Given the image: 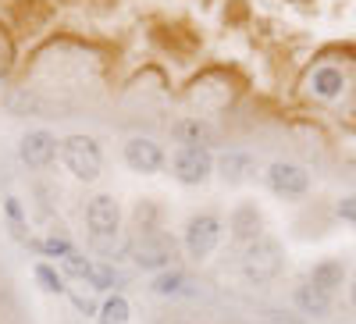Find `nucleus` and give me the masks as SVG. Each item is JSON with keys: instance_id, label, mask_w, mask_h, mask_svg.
<instances>
[{"instance_id": "4468645a", "label": "nucleus", "mask_w": 356, "mask_h": 324, "mask_svg": "<svg viewBox=\"0 0 356 324\" xmlns=\"http://www.w3.org/2000/svg\"><path fill=\"white\" fill-rule=\"evenodd\" d=\"M310 282H314L317 289H324V292H332V296H335V289L346 282V264H342L339 257H328V260L314 264V268H310Z\"/></svg>"}, {"instance_id": "f3484780", "label": "nucleus", "mask_w": 356, "mask_h": 324, "mask_svg": "<svg viewBox=\"0 0 356 324\" xmlns=\"http://www.w3.org/2000/svg\"><path fill=\"white\" fill-rule=\"evenodd\" d=\"M97 317H100V324H129V317H132V307H129V300L125 296H107L104 303H100V310H97Z\"/></svg>"}, {"instance_id": "9b49d317", "label": "nucleus", "mask_w": 356, "mask_h": 324, "mask_svg": "<svg viewBox=\"0 0 356 324\" xmlns=\"http://www.w3.org/2000/svg\"><path fill=\"white\" fill-rule=\"evenodd\" d=\"M307 86H310V93H314L317 100H335V97H342V90H346V75H342L335 65H321V68L310 72Z\"/></svg>"}, {"instance_id": "0eeeda50", "label": "nucleus", "mask_w": 356, "mask_h": 324, "mask_svg": "<svg viewBox=\"0 0 356 324\" xmlns=\"http://www.w3.org/2000/svg\"><path fill=\"white\" fill-rule=\"evenodd\" d=\"M57 154H61V139L47 129H33L18 139V157H22L25 168H36V171L50 168L57 161Z\"/></svg>"}, {"instance_id": "ddd939ff", "label": "nucleus", "mask_w": 356, "mask_h": 324, "mask_svg": "<svg viewBox=\"0 0 356 324\" xmlns=\"http://www.w3.org/2000/svg\"><path fill=\"white\" fill-rule=\"evenodd\" d=\"M296 307L307 317H328L332 314V292H324L314 282H307V285L296 289Z\"/></svg>"}, {"instance_id": "2eb2a0df", "label": "nucleus", "mask_w": 356, "mask_h": 324, "mask_svg": "<svg viewBox=\"0 0 356 324\" xmlns=\"http://www.w3.org/2000/svg\"><path fill=\"white\" fill-rule=\"evenodd\" d=\"M150 292H157V296H182V292H189V275L182 268L157 271L150 282Z\"/></svg>"}, {"instance_id": "f03ea898", "label": "nucleus", "mask_w": 356, "mask_h": 324, "mask_svg": "<svg viewBox=\"0 0 356 324\" xmlns=\"http://www.w3.org/2000/svg\"><path fill=\"white\" fill-rule=\"evenodd\" d=\"M61 161L79 182H97L104 171V150L93 136H68L61 139Z\"/></svg>"}, {"instance_id": "a211bd4d", "label": "nucleus", "mask_w": 356, "mask_h": 324, "mask_svg": "<svg viewBox=\"0 0 356 324\" xmlns=\"http://www.w3.org/2000/svg\"><path fill=\"white\" fill-rule=\"evenodd\" d=\"M36 282L47 289V292H54V296H61V292H68V285H65V275L54 268V264H36Z\"/></svg>"}, {"instance_id": "412c9836", "label": "nucleus", "mask_w": 356, "mask_h": 324, "mask_svg": "<svg viewBox=\"0 0 356 324\" xmlns=\"http://www.w3.org/2000/svg\"><path fill=\"white\" fill-rule=\"evenodd\" d=\"M36 250L43 253V257H57V260H65L75 246L65 239V235H50V239H43V243H36Z\"/></svg>"}, {"instance_id": "a878e982", "label": "nucleus", "mask_w": 356, "mask_h": 324, "mask_svg": "<svg viewBox=\"0 0 356 324\" xmlns=\"http://www.w3.org/2000/svg\"><path fill=\"white\" fill-rule=\"evenodd\" d=\"M353 307H356V282H353Z\"/></svg>"}, {"instance_id": "b1692460", "label": "nucleus", "mask_w": 356, "mask_h": 324, "mask_svg": "<svg viewBox=\"0 0 356 324\" xmlns=\"http://www.w3.org/2000/svg\"><path fill=\"white\" fill-rule=\"evenodd\" d=\"M72 303H75L79 310H86V314H97V307H93V300H86V296H72Z\"/></svg>"}, {"instance_id": "5701e85b", "label": "nucleus", "mask_w": 356, "mask_h": 324, "mask_svg": "<svg viewBox=\"0 0 356 324\" xmlns=\"http://www.w3.org/2000/svg\"><path fill=\"white\" fill-rule=\"evenodd\" d=\"M4 211H8V218H11V221H22V203H18L15 196H8V200H4Z\"/></svg>"}, {"instance_id": "f8f14e48", "label": "nucleus", "mask_w": 356, "mask_h": 324, "mask_svg": "<svg viewBox=\"0 0 356 324\" xmlns=\"http://www.w3.org/2000/svg\"><path fill=\"white\" fill-rule=\"evenodd\" d=\"M171 139L178 146H211L214 132H211L207 122H200V118H178V122L171 125Z\"/></svg>"}, {"instance_id": "6ab92c4d", "label": "nucleus", "mask_w": 356, "mask_h": 324, "mask_svg": "<svg viewBox=\"0 0 356 324\" xmlns=\"http://www.w3.org/2000/svg\"><path fill=\"white\" fill-rule=\"evenodd\" d=\"M61 268H65V275H72V278H89V271H93V260H86L79 250H72L65 260H61Z\"/></svg>"}, {"instance_id": "1a4fd4ad", "label": "nucleus", "mask_w": 356, "mask_h": 324, "mask_svg": "<svg viewBox=\"0 0 356 324\" xmlns=\"http://www.w3.org/2000/svg\"><path fill=\"white\" fill-rule=\"evenodd\" d=\"M125 164L139 175H157L168 164V154L157 139H146V136H132L125 143Z\"/></svg>"}, {"instance_id": "393cba45", "label": "nucleus", "mask_w": 356, "mask_h": 324, "mask_svg": "<svg viewBox=\"0 0 356 324\" xmlns=\"http://www.w3.org/2000/svg\"><path fill=\"white\" fill-rule=\"evenodd\" d=\"M8 75V61H0V79H4Z\"/></svg>"}, {"instance_id": "6e6552de", "label": "nucleus", "mask_w": 356, "mask_h": 324, "mask_svg": "<svg viewBox=\"0 0 356 324\" xmlns=\"http://www.w3.org/2000/svg\"><path fill=\"white\" fill-rule=\"evenodd\" d=\"M267 186H271L275 196H285V200H300L310 193V175L300 168V164H289V161H275L267 168Z\"/></svg>"}, {"instance_id": "7ed1b4c3", "label": "nucleus", "mask_w": 356, "mask_h": 324, "mask_svg": "<svg viewBox=\"0 0 356 324\" xmlns=\"http://www.w3.org/2000/svg\"><path fill=\"white\" fill-rule=\"evenodd\" d=\"M86 228H89V239H93L100 250L114 246L118 235H122V207H118V200L100 193L86 203Z\"/></svg>"}, {"instance_id": "4be33fe9", "label": "nucleus", "mask_w": 356, "mask_h": 324, "mask_svg": "<svg viewBox=\"0 0 356 324\" xmlns=\"http://www.w3.org/2000/svg\"><path fill=\"white\" fill-rule=\"evenodd\" d=\"M339 218H342V221H349V225H356V196L339 200Z\"/></svg>"}, {"instance_id": "f257e3e1", "label": "nucleus", "mask_w": 356, "mask_h": 324, "mask_svg": "<svg viewBox=\"0 0 356 324\" xmlns=\"http://www.w3.org/2000/svg\"><path fill=\"white\" fill-rule=\"evenodd\" d=\"M282 264H285V253H282V243L271 239V235H260V239H253L250 246H243V278L250 285H267L275 282L282 275Z\"/></svg>"}, {"instance_id": "423d86ee", "label": "nucleus", "mask_w": 356, "mask_h": 324, "mask_svg": "<svg viewBox=\"0 0 356 324\" xmlns=\"http://www.w3.org/2000/svg\"><path fill=\"white\" fill-rule=\"evenodd\" d=\"M175 257H178L175 239H171V235H164V232H143L139 243L132 246V260L139 264L143 271H154V275L175 268Z\"/></svg>"}, {"instance_id": "aec40b11", "label": "nucleus", "mask_w": 356, "mask_h": 324, "mask_svg": "<svg viewBox=\"0 0 356 324\" xmlns=\"http://www.w3.org/2000/svg\"><path fill=\"white\" fill-rule=\"evenodd\" d=\"M93 289H100V292H107V289H114V285H122V275H118L114 268H97L93 264V271H89V278H86Z\"/></svg>"}, {"instance_id": "39448f33", "label": "nucleus", "mask_w": 356, "mask_h": 324, "mask_svg": "<svg viewBox=\"0 0 356 324\" xmlns=\"http://www.w3.org/2000/svg\"><path fill=\"white\" fill-rule=\"evenodd\" d=\"M171 175L182 186H203L214 175L211 146H178V150L171 154Z\"/></svg>"}, {"instance_id": "dca6fc26", "label": "nucleus", "mask_w": 356, "mask_h": 324, "mask_svg": "<svg viewBox=\"0 0 356 324\" xmlns=\"http://www.w3.org/2000/svg\"><path fill=\"white\" fill-rule=\"evenodd\" d=\"M214 168H218V175L225 182H243L246 175L253 171V157L250 154H239V150H232V154H225L221 161H214Z\"/></svg>"}, {"instance_id": "bb28decb", "label": "nucleus", "mask_w": 356, "mask_h": 324, "mask_svg": "<svg viewBox=\"0 0 356 324\" xmlns=\"http://www.w3.org/2000/svg\"><path fill=\"white\" fill-rule=\"evenodd\" d=\"M171 324H189V321H171Z\"/></svg>"}, {"instance_id": "9d476101", "label": "nucleus", "mask_w": 356, "mask_h": 324, "mask_svg": "<svg viewBox=\"0 0 356 324\" xmlns=\"http://www.w3.org/2000/svg\"><path fill=\"white\" fill-rule=\"evenodd\" d=\"M228 228H232V239L239 246H250L253 239L264 235V214L257 211V203H239L228 218Z\"/></svg>"}, {"instance_id": "20e7f679", "label": "nucleus", "mask_w": 356, "mask_h": 324, "mask_svg": "<svg viewBox=\"0 0 356 324\" xmlns=\"http://www.w3.org/2000/svg\"><path fill=\"white\" fill-rule=\"evenodd\" d=\"M221 235H225V225H221V218L218 214H211V211H200V214H193L189 221H186V253H189V260H207L218 246H221Z\"/></svg>"}]
</instances>
